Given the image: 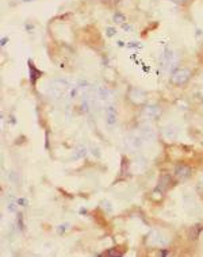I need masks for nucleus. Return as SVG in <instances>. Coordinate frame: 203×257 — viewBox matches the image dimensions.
Wrapping results in <instances>:
<instances>
[{
    "instance_id": "20e7f679",
    "label": "nucleus",
    "mask_w": 203,
    "mask_h": 257,
    "mask_svg": "<svg viewBox=\"0 0 203 257\" xmlns=\"http://www.w3.org/2000/svg\"><path fill=\"white\" fill-rule=\"evenodd\" d=\"M190 77H191L190 69H187V68H179V69H176L175 72H173L171 80H172V83L176 84V85H183L190 80Z\"/></svg>"
},
{
    "instance_id": "f257e3e1",
    "label": "nucleus",
    "mask_w": 203,
    "mask_h": 257,
    "mask_svg": "<svg viewBox=\"0 0 203 257\" xmlns=\"http://www.w3.org/2000/svg\"><path fill=\"white\" fill-rule=\"evenodd\" d=\"M66 87H68L66 80H64V78H61V80H54L53 83H50L46 87L45 94L49 99L57 100V99H61L64 96V92H65Z\"/></svg>"
},
{
    "instance_id": "7ed1b4c3",
    "label": "nucleus",
    "mask_w": 203,
    "mask_h": 257,
    "mask_svg": "<svg viewBox=\"0 0 203 257\" xmlns=\"http://www.w3.org/2000/svg\"><path fill=\"white\" fill-rule=\"evenodd\" d=\"M160 62H161V66L165 72L168 70H172L176 65V56L172 50H165L160 57Z\"/></svg>"
},
{
    "instance_id": "2eb2a0df",
    "label": "nucleus",
    "mask_w": 203,
    "mask_h": 257,
    "mask_svg": "<svg viewBox=\"0 0 203 257\" xmlns=\"http://www.w3.org/2000/svg\"><path fill=\"white\" fill-rule=\"evenodd\" d=\"M112 18H114V20H115L116 23H121V24H123L125 22H126V18H125V16H123V15H122V14H121V12H115V14H114V16H112Z\"/></svg>"
},
{
    "instance_id": "9b49d317",
    "label": "nucleus",
    "mask_w": 203,
    "mask_h": 257,
    "mask_svg": "<svg viewBox=\"0 0 203 257\" xmlns=\"http://www.w3.org/2000/svg\"><path fill=\"white\" fill-rule=\"evenodd\" d=\"M175 175H176V177L180 181H184V180H187L188 177L191 176V169L187 165L179 164V165H176V168H175Z\"/></svg>"
},
{
    "instance_id": "dca6fc26",
    "label": "nucleus",
    "mask_w": 203,
    "mask_h": 257,
    "mask_svg": "<svg viewBox=\"0 0 203 257\" xmlns=\"http://www.w3.org/2000/svg\"><path fill=\"white\" fill-rule=\"evenodd\" d=\"M121 256H122V253H116L115 255V251L111 249V251H107L106 253H103L100 257H121Z\"/></svg>"
},
{
    "instance_id": "6e6552de",
    "label": "nucleus",
    "mask_w": 203,
    "mask_h": 257,
    "mask_svg": "<svg viewBox=\"0 0 203 257\" xmlns=\"http://www.w3.org/2000/svg\"><path fill=\"white\" fill-rule=\"evenodd\" d=\"M140 135L142 137V140L145 142H153L156 140V131L154 128L149 124H141L140 126Z\"/></svg>"
},
{
    "instance_id": "f3484780",
    "label": "nucleus",
    "mask_w": 203,
    "mask_h": 257,
    "mask_svg": "<svg viewBox=\"0 0 203 257\" xmlns=\"http://www.w3.org/2000/svg\"><path fill=\"white\" fill-rule=\"evenodd\" d=\"M106 31H107V33H106V34H107V37H112V35H115V33H116L115 28H112V27H107V30H106Z\"/></svg>"
},
{
    "instance_id": "1a4fd4ad",
    "label": "nucleus",
    "mask_w": 203,
    "mask_h": 257,
    "mask_svg": "<svg viewBox=\"0 0 203 257\" xmlns=\"http://www.w3.org/2000/svg\"><path fill=\"white\" fill-rule=\"evenodd\" d=\"M168 237L167 235H164L163 233H160V231L154 230L152 231L150 235H149V242H150L152 245H157V246H165L168 244Z\"/></svg>"
},
{
    "instance_id": "f03ea898",
    "label": "nucleus",
    "mask_w": 203,
    "mask_h": 257,
    "mask_svg": "<svg viewBox=\"0 0 203 257\" xmlns=\"http://www.w3.org/2000/svg\"><path fill=\"white\" fill-rule=\"evenodd\" d=\"M145 141L142 140V137L140 134H135V133H129L125 135L123 138V145L126 149L129 150H138L144 146Z\"/></svg>"
},
{
    "instance_id": "a211bd4d",
    "label": "nucleus",
    "mask_w": 203,
    "mask_h": 257,
    "mask_svg": "<svg viewBox=\"0 0 203 257\" xmlns=\"http://www.w3.org/2000/svg\"><path fill=\"white\" fill-rule=\"evenodd\" d=\"M30 72H31V81H34V77L37 76V74H34L35 73V68L31 65V62H30Z\"/></svg>"
},
{
    "instance_id": "ddd939ff",
    "label": "nucleus",
    "mask_w": 203,
    "mask_h": 257,
    "mask_svg": "<svg viewBox=\"0 0 203 257\" xmlns=\"http://www.w3.org/2000/svg\"><path fill=\"white\" fill-rule=\"evenodd\" d=\"M169 183H171V177H169V175L164 173V175H161V177H160V180H159V185H157V188H159V190H161V191H165L167 188L169 187Z\"/></svg>"
},
{
    "instance_id": "aec40b11",
    "label": "nucleus",
    "mask_w": 203,
    "mask_h": 257,
    "mask_svg": "<svg viewBox=\"0 0 203 257\" xmlns=\"http://www.w3.org/2000/svg\"><path fill=\"white\" fill-rule=\"evenodd\" d=\"M122 26H123V28H125V30H127V31H131V26H129V24H126V23H123V24H122Z\"/></svg>"
},
{
    "instance_id": "5701e85b",
    "label": "nucleus",
    "mask_w": 203,
    "mask_h": 257,
    "mask_svg": "<svg viewBox=\"0 0 203 257\" xmlns=\"http://www.w3.org/2000/svg\"><path fill=\"white\" fill-rule=\"evenodd\" d=\"M22 2H34V0H22Z\"/></svg>"
},
{
    "instance_id": "423d86ee",
    "label": "nucleus",
    "mask_w": 203,
    "mask_h": 257,
    "mask_svg": "<svg viewBox=\"0 0 203 257\" xmlns=\"http://www.w3.org/2000/svg\"><path fill=\"white\" fill-rule=\"evenodd\" d=\"M161 133L167 141H175L179 137V127L176 124H165L161 128Z\"/></svg>"
},
{
    "instance_id": "6ab92c4d",
    "label": "nucleus",
    "mask_w": 203,
    "mask_h": 257,
    "mask_svg": "<svg viewBox=\"0 0 203 257\" xmlns=\"http://www.w3.org/2000/svg\"><path fill=\"white\" fill-rule=\"evenodd\" d=\"M129 46H130V48H142V45L138 44V42H135V44H130Z\"/></svg>"
},
{
    "instance_id": "4468645a",
    "label": "nucleus",
    "mask_w": 203,
    "mask_h": 257,
    "mask_svg": "<svg viewBox=\"0 0 203 257\" xmlns=\"http://www.w3.org/2000/svg\"><path fill=\"white\" fill-rule=\"evenodd\" d=\"M85 156H87V149H85V146H77V148L73 150L72 158L73 160H80V158H84Z\"/></svg>"
},
{
    "instance_id": "9d476101",
    "label": "nucleus",
    "mask_w": 203,
    "mask_h": 257,
    "mask_svg": "<svg viewBox=\"0 0 203 257\" xmlns=\"http://www.w3.org/2000/svg\"><path fill=\"white\" fill-rule=\"evenodd\" d=\"M116 110L114 106H108L106 107V123H107L108 127H114L116 124Z\"/></svg>"
},
{
    "instance_id": "39448f33",
    "label": "nucleus",
    "mask_w": 203,
    "mask_h": 257,
    "mask_svg": "<svg viewBox=\"0 0 203 257\" xmlns=\"http://www.w3.org/2000/svg\"><path fill=\"white\" fill-rule=\"evenodd\" d=\"M141 114H142V116H144L145 119L153 120V119H156V118L160 116L161 110H160V107L156 106V104H148V106H145L144 108H142Z\"/></svg>"
},
{
    "instance_id": "412c9836",
    "label": "nucleus",
    "mask_w": 203,
    "mask_h": 257,
    "mask_svg": "<svg viewBox=\"0 0 203 257\" xmlns=\"http://www.w3.org/2000/svg\"><path fill=\"white\" fill-rule=\"evenodd\" d=\"M4 44H7V38H6V39L3 38V39H2V46H4Z\"/></svg>"
},
{
    "instance_id": "f8f14e48",
    "label": "nucleus",
    "mask_w": 203,
    "mask_h": 257,
    "mask_svg": "<svg viewBox=\"0 0 203 257\" xmlns=\"http://www.w3.org/2000/svg\"><path fill=\"white\" fill-rule=\"evenodd\" d=\"M96 95H98V100L100 102H108L111 99V92H110L106 87H99L96 88Z\"/></svg>"
},
{
    "instance_id": "4be33fe9",
    "label": "nucleus",
    "mask_w": 203,
    "mask_h": 257,
    "mask_svg": "<svg viewBox=\"0 0 203 257\" xmlns=\"http://www.w3.org/2000/svg\"><path fill=\"white\" fill-rule=\"evenodd\" d=\"M173 2H176V3H181V2H184V0H173Z\"/></svg>"
},
{
    "instance_id": "0eeeda50",
    "label": "nucleus",
    "mask_w": 203,
    "mask_h": 257,
    "mask_svg": "<svg viewBox=\"0 0 203 257\" xmlns=\"http://www.w3.org/2000/svg\"><path fill=\"white\" fill-rule=\"evenodd\" d=\"M127 96H129V99L134 104H142L146 100V94H145V91L140 90V88H131Z\"/></svg>"
}]
</instances>
